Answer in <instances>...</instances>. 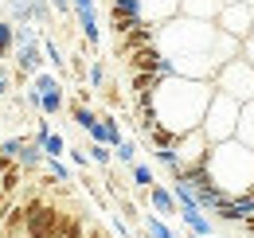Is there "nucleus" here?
I'll use <instances>...</instances> for the list:
<instances>
[{
  "instance_id": "58836bf2",
  "label": "nucleus",
  "mask_w": 254,
  "mask_h": 238,
  "mask_svg": "<svg viewBox=\"0 0 254 238\" xmlns=\"http://www.w3.org/2000/svg\"><path fill=\"white\" fill-rule=\"evenodd\" d=\"M86 238H110V235H106V227H98V223H90V227H86Z\"/></svg>"
},
{
  "instance_id": "4c0bfd02",
  "label": "nucleus",
  "mask_w": 254,
  "mask_h": 238,
  "mask_svg": "<svg viewBox=\"0 0 254 238\" xmlns=\"http://www.w3.org/2000/svg\"><path fill=\"white\" fill-rule=\"evenodd\" d=\"M8 90H12V74H8V70H4V66H0V98H4V94H8Z\"/></svg>"
},
{
  "instance_id": "ea45409f",
  "label": "nucleus",
  "mask_w": 254,
  "mask_h": 238,
  "mask_svg": "<svg viewBox=\"0 0 254 238\" xmlns=\"http://www.w3.org/2000/svg\"><path fill=\"white\" fill-rule=\"evenodd\" d=\"M219 4H239V0H219Z\"/></svg>"
},
{
  "instance_id": "f3484780",
  "label": "nucleus",
  "mask_w": 254,
  "mask_h": 238,
  "mask_svg": "<svg viewBox=\"0 0 254 238\" xmlns=\"http://www.w3.org/2000/svg\"><path fill=\"white\" fill-rule=\"evenodd\" d=\"M16 164H20V172H24V176L39 172V168H43V145H39L35 137H28V141H24V149H20V156H16Z\"/></svg>"
},
{
  "instance_id": "bb28decb",
  "label": "nucleus",
  "mask_w": 254,
  "mask_h": 238,
  "mask_svg": "<svg viewBox=\"0 0 254 238\" xmlns=\"http://www.w3.org/2000/svg\"><path fill=\"white\" fill-rule=\"evenodd\" d=\"M86 215H78V211H70V219H66V231H63V238H86Z\"/></svg>"
},
{
  "instance_id": "2eb2a0df",
  "label": "nucleus",
  "mask_w": 254,
  "mask_h": 238,
  "mask_svg": "<svg viewBox=\"0 0 254 238\" xmlns=\"http://www.w3.org/2000/svg\"><path fill=\"white\" fill-rule=\"evenodd\" d=\"M231 59H239V39L215 28V43H211V62H215V70H219L223 62H231Z\"/></svg>"
},
{
  "instance_id": "f257e3e1",
  "label": "nucleus",
  "mask_w": 254,
  "mask_h": 238,
  "mask_svg": "<svg viewBox=\"0 0 254 238\" xmlns=\"http://www.w3.org/2000/svg\"><path fill=\"white\" fill-rule=\"evenodd\" d=\"M149 102H153L157 125H164V129L176 133V137H184V133H191V129H199L203 110H207V102H211V82L164 74Z\"/></svg>"
},
{
  "instance_id": "79ce46f5",
  "label": "nucleus",
  "mask_w": 254,
  "mask_h": 238,
  "mask_svg": "<svg viewBox=\"0 0 254 238\" xmlns=\"http://www.w3.org/2000/svg\"><path fill=\"white\" fill-rule=\"evenodd\" d=\"M0 238H4V231H0Z\"/></svg>"
},
{
  "instance_id": "dca6fc26",
  "label": "nucleus",
  "mask_w": 254,
  "mask_h": 238,
  "mask_svg": "<svg viewBox=\"0 0 254 238\" xmlns=\"http://www.w3.org/2000/svg\"><path fill=\"white\" fill-rule=\"evenodd\" d=\"M149 207H153V215H160V219H176V215H180L176 199H172V191H168V187H160V183L149 187Z\"/></svg>"
},
{
  "instance_id": "e433bc0d",
  "label": "nucleus",
  "mask_w": 254,
  "mask_h": 238,
  "mask_svg": "<svg viewBox=\"0 0 254 238\" xmlns=\"http://www.w3.org/2000/svg\"><path fill=\"white\" fill-rule=\"evenodd\" d=\"M47 4H51V12H59V16L70 20V0H47Z\"/></svg>"
},
{
  "instance_id": "a19ab883",
  "label": "nucleus",
  "mask_w": 254,
  "mask_h": 238,
  "mask_svg": "<svg viewBox=\"0 0 254 238\" xmlns=\"http://www.w3.org/2000/svg\"><path fill=\"white\" fill-rule=\"evenodd\" d=\"M133 238H145V235H141V231H137V235H133Z\"/></svg>"
},
{
  "instance_id": "4468645a",
  "label": "nucleus",
  "mask_w": 254,
  "mask_h": 238,
  "mask_svg": "<svg viewBox=\"0 0 254 238\" xmlns=\"http://www.w3.org/2000/svg\"><path fill=\"white\" fill-rule=\"evenodd\" d=\"M219 0H180V16H188V20H203V24H215V16H219Z\"/></svg>"
},
{
  "instance_id": "5701e85b",
  "label": "nucleus",
  "mask_w": 254,
  "mask_h": 238,
  "mask_svg": "<svg viewBox=\"0 0 254 238\" xmlns=\"http://www.w3.org/2000/svg\"><path fill=\"white\" fill-rule=\"evenodd\" d=\"M129 179L137 183V191H149V187L157 183L153 168H149V164H141V160H133V164H129Z\"/></svg>"
},
{
  "instance_id": "cd10ccee",
  "label": "nucleus",
  "mask_w": 254,
  "mask_h": 238,
  "mask_svg": "<svg viewBox=\"0 0 254 238\" xmlns=\"http://www.w3.org/2000/svg\"><path fill=\"white\" fill-rule=\"evenodd\" d=\"M39 145H43V156H63V152H66L63 133H55V129H51V133H47V137H43Z\"/></svg>"
},
{
  "instance_id": "9b49d317",
  "label": "nucleus",
  "mask_w": 254,
  "mask_h": 238,
  "mask_svg": "<svg viewBox=\"0 0 254 238\" xmlns=\"http://www.w3.org/2000/svg\"><path fill=\"white\" fill-rule=\"evenodd\" d=\"M12 59H16V82H28L32 74H39L43 70V47H39V39L35 43H28V47H16L12 51Z\"/></svg>"
},
{
  "instance_id": "6e6552de",
  "label": "nucleus",
  "mask_w": 254,
  "mask_h": 238,
  "mask_svg": "<svg viewBox=\"0 0 254 238\" xmlns=\"http://www.w3.org/2000/svg\"><path fill=\"white\" fill-rule=\"evenodd\" d=\"M207 149H211V145H207V137H203V133H199V129H191V133H184V137H180V141H176V160H180V176H184V172H188V168H203V160H207ZM176 176V179H180Z\"/></svg>"
},
{
  "instance_id": "20e7f679",
  "label": "nucleus",
  "mask_w": 254,
  "mask_h": 238,
  "mask_svg": "<svg viewBox=\"0 0 254 238\" xmlns=\"http://www.w3.org/2000/svg\"><path fill=\"white\" fill-rule=\"evenodd\" d=\"M66 219H70V211L47 199L43 191L24 199V238H63Z\"/></svg>"
},
{
  "instance_id": "aec40b11",
  "label": "nucleus",
  "mask_w": 254,
  "mask_h": 238,
  "mask_svg": "<svg viewBox=\"0 0 254 238\" xmlns=\"http://www.w3.org/2000/svg\"><path fill=\"white\" fill-rule=\"evenodd\" d=\"M141 235H145V238H180L168 223H164V219H160V215H153V211H149V215H141Z\"/></svg>"
},
{
  "instance_id": "f03ea898",
  "label": "nucleus",
  "mask_w": 254,
  "mask_h": 238,
  "mask_svg": "<svg viewBox=\"0 0 254 238\" xmlns=\"http://www.w3.org/2000/svg\"><path fill=\"white\" fill-rule=\"evenodd\" d=\"M203 168H207L211 183L219 187L227 199L254 191V152L247 149V145H239L235 137H231V141H219V145H211V149H207V160H203Z\"/></svg>"
},
{
  "instance_id": "b1692460",
  "label": "nucleus",
  "mask_w": 254,
  "mask_h": 238,
  "mask_svg": "<svg viewBox=\"0 0 254 238\" xmlns=\"http://www.w3.org/2000/svg\"><path fill=\"white\" fill-rule=\"evenodd\" d=\"M86 160H90V164H98V168H102V172H106V168H114V149H110V145H90V149H86Z\"/></svg>"
},
{
  "instance_id": "412c9836",
  "label": "nucleus",
  "mask_w": 254,
  "mask_h": 238,
  "mask_svg": "<svg viewBox=\"0 0 254 238\" xmlns=\"http://www.w3.org/2000/svg\"><path fill=\"white\" fill-rule=\"evenodd\" d=\"M180 219L188 223L191 235H211V219L203 215V211L195 207V203H188V207H180Z\"/></svg>"
},
{
  "instance_id": "ddd939ff",
  "label": "nucleus",
  "mask_w": 254,
  "mask_h": 238,
  "mask_svg": "<svg viewBox=\"0 0 254 238\" xmlns=\"http://www.w3.org/2000/svg\"><path fill=\"white\" fill-rule=\"evenodd\" d=\"M149 43H157V28L153 24H137V28H129L122 39H118V55L126 59L129 51H137V47H149Z\"/></svg>"
},
{
  "instance_id": "0eeeda50",
  "label": "nucleus",
  "mask_w": 254,
  "mask_h": 238,
  "mask_svg": "<svg viewBox=\"0 0 254 238\" xmlns=\"http://www.w3.org/2000/svg\"><path fill=\"white\" fill-rule=\"evenodd\" d=\"M215 28L227 31V35H235L239 43L251 35L254 28V0H239V4H223L219 16H215Z\"/></svg>"
},
{
  "instance_id": "1a4fd4ad",
  "label": "nucleus",
  "mask_w": 254,
  "mask_h": 238,
  "mask_svg": "<svg viewBox=\"0 0 254 238\" xmlns=\"http://www.w3.org/2000/svg\"><path fill=\"white\" fill-rule=\"evenodd\" d=\"M126 66H129V74H172V62L157 51V43L129 51V55H126Z\"/></svg>"
},
{
  "instance_id": "393cba45",
  "label": "nucleus",
  "mask_w": 254,
  "mask_h": 238,
  "mask_svg": "<svg viewBox=\"0 0 254 238\" xmlns=\"http://www.w3.org/2000/svg\"><path fill=\"white\" fill-rule=\"evenodd\" d=\"M20 183H24V172H20V164H12L8 172H0V191H4L8 199L20 191Z\"/></svg>"
},
{
  "instance_id": "39448f33",
  "label": "nucleus",
  "mask_w": 254,
  "mask_h": 238,
  "mask_svg": "<svg viewBox=\"0 0 254 238\" xmlns=\"http://www.w3.org/2000/svg\"><path fill=\"white\" fill-rule=\"evenodd\" d=\"M235 125H239V102L227 98L219 90H211V102L203 110V121H199V133L207 137V145H219V141H231L235 137Z\"/></svg>"
},
{
  "instance_id": "f8f14e48",
  "label": "nucleus",
  "mask_w": 254,
  "mask_h": 238,
  "mask_svg": "<svg viewBox=\"0 0 254 238\" xmlns=\"http://www.w3.org/2000/svg\"><path fill=\"white\" fill-rule=\"evenodd\" d=\"M137 8H141V24H153V28L180 16V0H137Z\"/></svg>"
},
{
  "instance_id": "a878e982",
  "label": "nucleus",
  "mask_w": 254,
  "mask_h": 238,
  "mask_svg": "<svg viewBox=\"0 0 254 238\" xmlns=\"http://www.w3.org/2000/svg\"><path fill=\"white\" fill-rule=\"evenodd\" d=\"M114 203H118V211H122V219H126L129 227H141V207H137L129 195H118Z\"/></svg>"
},
{
  "instance_id": "72a5a7b5",
  "label": "nucleus",
  "mask_w": 254,
  "mask_h": 238,
  "mask_svg": "<svg viewBox=\"0 0 254 238\" xmlns=\"http://www.w3.org/2000/svg\"><path fill=\"white\" fill-rule=\"evenodd\" d=\"M24 141H28V137H8V141H0V156H12V160H16L20 149H24Z\"/></svg>"
},
{
  "instance_id": "6ab92c4d",
  "label": "nucleus",
  "mask_w": 254,
  "mask_h": 238,
  "mask_svg": "<svg viewBox=\"0 0 254 238\" xmlns=\"http://www.w3.org/2000/svg\"><path fill=\"white\" fill-rule=\"evenodd\" d=\"M66 114L74 118V125H78V129H86V133H90V141H98V114L90 110V106L70 102V106H66Z\"/></svg>"
},
{
  "instance_id": "c756f323",
  "label": "nucleus",
  "mask_w": 254,
  "mask_h": 238,
  "mask_svg": "<svg viewBox=\"0 0 254 238\" xmlns=\"http://www.w3.org/2000/svg\"><path fill=\"white\" fill-rule=\"evenodd\" d=\"M32 24L35 28H51V4L47 0H32Z\"/></svg>"
},
{
  "instance_id": "7ed1b4c3",
  "label": "nucleus",
  "mask_w": 254,
  "mask_h": 238,
  "mask_svg": "<svg viewBox=\"0 0 254 238\" xmlns=\"http://www.w3.org/2000/svg\"><path fill=\"white\" fill-rule=\"evenodd\" d=\"M211 43H215V24H203V20L172 16L168 24L157 28V51L168 62L191 59V55H211Z\"/></svg>"
},
{
  "instance_id": "7c9ffc66",
  "label": "nucleus",
  "mask_w": 254,
  "mask_h": 238,
  "mask_svg": "<svg viewBox=\"0 0 254 238\" xmlns=\"http://www.w3.org/2000/svg\"><path fill=\"white\" fill-rule=\"evenodd\" d=\"M12 20H0V59H12Z\"/></svg>"
},
{
  "instance_id": "c85d7f7f",
  "label": "nucleus",
  "mask_w": 254,
  "mask_h": 238,
  "mask_svg": "<svg viewBox=\"0 0 254 238\" xmlns=\"http://www.w3.org/2000/svg\"><path fill=\"white\" fill-rule=\"evenodd\" d=\"M102 86H106V62L94 59L90 70H86V90H102Z\"/></svg>"
},
{
  "instance_id": "f704fd0d",
  "label": "nucleus",
  "mask_w": 254,
  "mask_h": 238,
  "mask_svg": "<svg viewBox=\"0 0 254 238\" xmlns=\"http://www.w3.org/2000/svg\"><path fill=\"white\" fill-rule=\"evenodd\" d=\"M239 59H247V62L254 66V31L247 35V39H243V43H239Z\"/></svg>"
},
{
  "instance_id": "4be33fe9",
  "label": "nucleus",
  "mask_w": 254,
  "mask_h": 238,
  "mask_svg": "<svg viewBox=\"0 0 254 238\" xmlns=\"http://www.w3.org/2000/svg\"><path fill=\"white\" fill-rule=\"evenodd\" d=\"M160 78H164V74H129V94H133V98H149V94L157 90Z\"/></svg>"
},
{
  "instance_id": "2f4dec72",
  "label": "nucleus",
  "mask_w": 254,
  "mask_h": 238,
  "mask_svg": "<svg viewBox=\"0 0 254 238\" xmlns=\"http://www.w3.org/2000/svg\"><path fill=\"white\" fill-rule=\"evenodd\" d=\"M102 98H106V106H110V110H126V98H122V90L114 86V82H106V86H102Z\"/></svg>"
},
{
  "instance_id": "a211bd4d",
  "label": "nucleus",
  "mask_w": 254,
  "mask_h": 238,
  "mask_svg": "<svg viewBox=\"0 0 254 238\" xmlns=\"http://www.w3.org/2000/svg\"><path fill=\"white\" fill-rule=\"evenodd\" d=\"M235 141L247 145L254 152V102H243L239 106V125H235Z\"/></svg>"
},
{
  "instance_id": "c9c22d12",
  "label": "nucleus",
  "mask_w": 254,
  "mask_h": 238,
  "mask_svg": "<svg viewBox=\"0 0 254 238\" xmlns=\"http://www.w3.org/2000/svg\"><path fill=\"white\" fill-rule=\"evenodd\" d=\"M66 156H70V164H78V168L90 164V160H86V149H66Z\"/></svg>"
},
{
  "instance_id": "37998d69",
  "label": "nucleus",
  "mask_w": 254,
  "mask_h": 238,
  "mask_svg": "<svg viewBox=\"0 0 254 238\" xmlns=\"http://www.w3.org/2000/svg\"><path fill=\"white\" fill-rule=\"evenodd\" d=\"M207 238H215V235H207Z\"/></svg>"
},
{
  "instance_id": "423d86ee",
  "label": "nucleus",
  "mask_w": 254,
  "mask_h": 238,
  "mask_svg": "<svg viewBox=\"0 0 254 238\" xmlns=\"http://www.w3.org/2000/svg\"><path fill=\"white\" fill-rule=\"evenodd\" d=\"M211 90H219V94H227V98H235L239 106H243V102H254V66L247 59L223 62L219 70L211 74Z\"/></svg>"
},
{
  "instance_id": "473e14b6",
  "label": "nucleus",
  "mask_w": 254,
  "mask_h": 238,
  "mask_svg": "<svg viewBox=\"0 0 254 238\" xmlns=\"http://www.w3.org/2000/svg\"><path fill=\"white\" fill-rule=\"evenodd\" d=\"M114 156H118V160H122V164H133V160H137V145H133V141H122V145H118V149H114Z\"/></svg>"
},
{
  "instance_id": "9d476101",
  "label": "nucleus",
  "mask_w": 254,
  "mask_h": 238,
  "mask_svg": "<svg viewBox=\"0 0 254 238\" xmlns=\"http://www.w3.org/2000/svg\"><path fill=\"white\" fill-rule=\"evenodd\" d=\"M106 24L114 31V39H122L129 28H137V24H141L137 0H106Z\"/></svg>"
}]
</instances>
